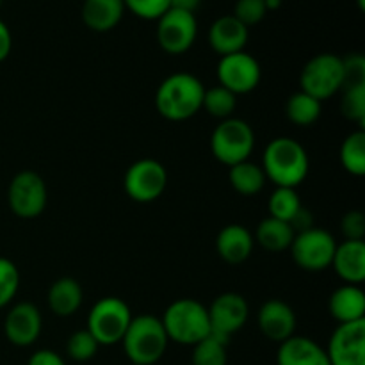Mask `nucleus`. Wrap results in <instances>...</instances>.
<instances>
[{"instance_id":"obj_1","label":"nucleus","mask_w":365,"mask_h":365,"mask_svg":"<svg viewBox=\"0 0 365 365\" xmlns=\"http://www.w3.org/2000/svg\"><path fill=\"white\" fill-rule=\"evenodd\" d=\"M205 86L191 73H173L160 82L155 93V107L170 121H185L195 116L203 103Z\"/></svg>"},{"instance_id":"obj_2","label":"nucleus","mask_w":365,"mask_h":365,"mask_svg":"<svg viewBox=\"0 0 365 365\" xmlns=\"http://www.w3.org/2000/svg\"><path fill=\"white\" fill-rule=\"evenodd\" d=\"M262 171L277 187H298L309 175V155L292 138H277L266 146Z\"/></svg>"},{"instance_id":"obj_3","label":"nucleus","mask_w":365,"mask_h":365,"mask_svg":"<svg viewBox=\"0 0 365 365\" xmlns=\"http://www.w3.org/2000/svg\"><path fill=\"white\" fill-rule=\"evenodd\" d=\"M121 342L132 365H153L166 353L170 339L159 317L143 314L132 317Z\"/></svg>"},{"instance_id":"obj_4","label":"nucleus","mask_w":365,"mask_h":365,"mask_svg":"<svg viewBox=\"0 0 365 365\" xmlns=\"http://www.w3.org/2000/svg\"><path fill=\"white\" fill-rule=\"evenodd\" d=\"M160 321L168 339L178 344L195 346L210 335L209 310L196 299H177L168 307Z\"/></svg>"},{"instance_id":"obj_5","label":"nucleus","mask_w":365,"mask_h":365,"mask_svg":"<svg viewBox=\"0 0 365 365\" xmlns=\"http://www.w3.org/2000/svg\"><path fill=\"white\" fill-rule=\"evenodd\" d=\"M253 148H255V134L252 125L234 116L221 120L210 138L212 155L228 168L248 160Z\"/></svg>"},{"instance_id":"obj_6","label":"nucleus","mask_w":365,"mask_h":365,"mask_svg":"<svg viewBox=\"0 0 365 365\" xmlns=\"http://www.w3.org/2000/svg\"><path fill=\"white\" fill-rule=\"evenodd\" d=\"M130 321L132 314L127 303L116 296H107L98 299L89 310L86 330L100 346H113L123 341Z\"/></svg>"},{"instance_id":"obj_7","label":"nucleus","mask_w":365,"mask_h":365,"mask_svg":"<svg viewBox=\"0 0 365 365\" xmlns=\"http://www.w3.org/2000/svg\"><path fill=\"white\" fill-rule=\"evenodd\" d=\"M299 91L314 96L316 100L331 98L344 88V66L342 57L335 53H317L303 66L299 75Z\"/></svg>"},{"instance_id":"obj_8","label":"nucleus","mask_w":365,"mask_h":365,"mask_svg":"<svg viewBox=\"0 0 365 365\" xmlns=\"http://www.w3.org/2000/svg\"><path fill=\"white\" fill-rule=\"evenodd\" d=\"M335 248H337V241L330 232L312 227L296 234L289 250H291L296 266L302 267L303 271L317 273L331 266Z\"/></svg>"},{"instance_id":"obj_9","label":"nucleus","mask_w":365,"mask_h":365,"mask_svg":"<svg viewBox=\"0 0 365 365\" xmlns=\"http://www.w3.org/2000/svg\"><path fill=\"white\" fill-rule=\"evenodd\" d=\"M48 200L45 180L34 171H20L11 180L7 189V203L14 216L21 220H34L43 214Z\"/></svg>"},{"instance_id":"obj_10","label":"nucleus","mask_w":365,"mask_h":365,"mask_svg":"<svg viewBox=\"0 0 365 365\" xmlns=\"http://www.w3.org/2000/svg\"><path fill=\"white\" fill-rule=\"evenodd\" d=\"M168 185V171L159 160L141 159L135 160L127 170L123 178V187L128 198L138 203H150L160 198Z\"/></svg>"},{"instance_id":"obj_11","label":"nucleus","mask_w":365,"mask_h":365,"mask_svg":"<svg viewBox=\"0 0 365 365\" xmlns=\"http://www.w3.org/2000/svg\"><path fill=\"white\" fill-rule=\"evenodd\" d=\"M196 34H198V21L195 13L187 11L170 7L157 24V41L160 48L171 56L187 52L195 45Z\"/></svg>"},{"instance_id":"obj_12","label":"nucleus","mask_w":365,"mask_h":365,"mask_svg":"<svg viewBox=\"0 0 365 365\" xmlns=\"http://www.w3.org/2000/svg\"><path fill=\"white\" fill-rule=\"evenodd\" d=\"M216 73L220 86H223L237 96L253 91L259 86L260 77H262L259 61L245 50L221 57Z\"/></svg>"},{"instance_id":"obj_13","label":"nucleus","mask_w":365,"mask_h":365,"mask_svg":"<svg viewBox=\"0 0 365 365\" xmlns=\"http://www.w3.org/2000/svg\"><path fill=\"white\" fill-rule=\"evenodd\" d=\"M207 310H209L210 334L227 342L235 331L245 327L250 316L248 302L237 292H223Z\"/></svg>"},{"instance_id":"obj_14","label":"nucleus","mask_w":365,"mask_h":365,"mask_svg":"<svg viewBox=\"0 0 365 365\" xmlns=\"http://www.w3.org/2000/svg\"><path fill=\"white\" fill-rule=\"evenodd\" d=\"M327 355L330 365H365V319L339 324Z\"/></svg>"},{"instance_id":"obj_15","label":"nucleus","mask_w":365,"mask_h":365,"mask_svg":"<svg viewBox=\"0 0 365 365\" xmlns=\"http://www.w3.org/2000/svg\"><path fill=\"white\" fill-rule=\"evenodd\" d=\"M43 317L38 307L32 303H18L7 312L4 319V334L11 344L18 348H27L34 344L41 335Z\"/></svg>"},{"instance_id":"obj_16","label":"nucleus","mask_w":365,"mask_h":365,"mask_svg":"<svg viewBox=\"0 0 365 365\" xmlns=\"http://www.w3.org/2000/svg\"><path fill=\"white\" fill-rule=\"evenodd\" d=\"M257 323H259V330L262 331L264 337L282 344L294 335L296 314L285 302L269 299L260 307Z\"/></svg>"},{"instance_id":"obj_17","label":"nucleus","mask_w":365,"mask_h":365,"mask_svg":"<svg viewBox=\"0 0 365 365\" xmlns=\"http://www.w3.org/2000/svg\"><path fill=\"white\" fill-rule=\"evenodd\" d=\"M248 41V27L242 25L234 14L220 16L209 31V43L214 52L223 56L242 52Z\"/></svg>"},{"instance_id":"obj_18","label":"nucleus","mask_w":365,"mask_h":365,"mask_svg":"<svg viewBox=\"0 0 365 365\" xmlns=\"http://www.w3.org/2000/svg\"><path fill=\"white\" fill-rule=\"evenodd\" d=\"M278 365H330L327 349L309 337L292 335L284 341L277 353Z\"/></svg>"},{"instance_id":"obj_19","label":"nucleus","mask_w":365,"mask_h":365,"mask_svg":"<svg viewBox=\"0 0 365 365\" xmlns=\"http://www.w3.org/2000/svg\"><path fill=\"white\" fill-rule=\"evenodd\" d=\"M331 267L346 284H362L365 280V242L344 241L337 245Z\"/></svg>"},{"instance_id":"obj_20","label":"nucleus","mask_w":365,"mask_h":365,"mask_svg":"<svg viewBox=\"0 0 365 365\" xmlns=\"http://www.w3.org/2000/svg\"><path fill=\"white\" fill-rule=\"evenodd\" d=\"M253 246H255V239L252 232L242 225H227L216 239L217 255L228 264H241L248 260Z\"/></svg>"},{"instance_id":"obj_21","label":"nucleus","mask_w":365,"mask_h":365,"mask_svg":"<svg viewBox=\"0 0 365 365\" xmlns=\"http://www.w3.org/2000/svg\"><path fill=\"white\" fill-rule=\"evenodd\" d=\"M331 317L339 324L365 319V294L359 285L346 284L335 289L328 302Z\"/></svg>"},{"instance_id":"obj_22","label":"nucleus","mask_w":365,"mask_h":365,"mask_svg":"<svg viewBox=\"0 0 365 365\" xmlns=\"http://www.w3.org/2000/svg\"><path fill=\"white\" fill-rule=\"evenodd\" d=\"M123 13V0H84L82 6V20L95 32H107L116 27Z\"/></svg>"},{"instance_id":"obj_23","label":"nucleus","mask_w":365,"mask_h":365,"mask_svg":"<svg viewBox=\"0 0 365 365\" xmlns=\"http://www.w3.org/2000/svg\"><path fill=\"white\" fill-rule=\"evenodd\" d=\"M82 298H84V292H82L81 284L70 277L53 282L48 289V296H46L50 310L59 317L73 316L81 309Z\"/></svg>"},{"instance_id":"obj_24","label":"nucleus","mask_w":365,"mask_h":365,"mask_svg":"<svg viewBox=\"0 0 365 365\" xmlns=\"http://www.w3.org/2000/svg\"><path fill=\"white\" fill-rule=\"evenodd\" d=\"M296 232L292 227L285 221L274 220V217H267V220L260 221L255 232V241L262 246L267 252H284V250L291 248L292 241H294Z\"/></svg>"},{"instance_id":"obj_25","label":"nucleus","mask_w":365,"mask_h":365,"mask_svg":"<svg viewBox=\"0 0 365 365\" xmlns=\"http://www.w3.org/2000/svg\"><path fill=\"white\" fill-rule=\"evenodd\" d=\"M228 180L239 195L253 196L262 191L264 184H266V175H264L262 166L245 160V163H239L230 168Z\"/></svg>"},{"instance_id":"obj_26","label":"nucleus","mask_w":365,"mask_h":365,"mask_svg":"<svg viewBox=\"0 0 365 365\" xmlns=\"http://www.w3.org/2000/svg\"><path fill=\"white\" fill-rule=\"evenodd\" d=\"M285 113L287 118L294 125L299 127H310L316 123L321 116V102L314 96L307 95V93L298 91L294 95L289 96L287 106H285Z\"/></svg>"},{"instance_id":"obj_27","label":"nucleus","mask_w":365,"mask_h":365,"mask_svg":"<svg viewBox=\"0 0 365 365\" xmlns=\"http://www.w3.org/2000/svg\"><path fill=\"white\" fill-rule=\"evenodd\" d=\"M341 163L348 173L355 177L365 175V132L364 128L351 132L341 146Z\"/></svg>"},{"instance_id":"obj_28","label":"nucleus","mask_w":365,"mask_h":365,"mask_svg":"<svg viewBox=\"0 0 365 365\" xmlns=\"http://www.w3.org/2000/svg\"><path fill=\"white\" fill-rule=\"evenodd\" d=\"M269 217L274 220L285 221V223L291 225L292 220L299 214V210L303 209L302 200L299 195L296 192L294 187H277L273 191V195L269 196Z\"/></svg>"},{"instance_id":"obj_29","label":"nucleus","mask_w":365,"mask_h":365,"mask_svg":"<svg viewBox=\"0 0 365 365\" xmlns=\"http://www.w3.org/2000/svg\"><path fill=\"white\" fill-rule=\"evenodd\" d=\"M237 107V95L228 91L223 86H214V88L205 89L203 95L202 109H205L210 116L220 118V120H228L234 114Z\"/></svg>"},{"instance_id":"obj_30","label":"nucleus","mask_w":365,"mask_h":365,"mask_svg":"<svg viewBox=\"0 0 365 365\" xmlns=\"http://www.w3.org/2000/svg\"><path fill=\"white\" fill-rule=\"evenodd\" d=\"M227 341L212 334L192 346V365H227Z\"/></svg>"},{"instance_id":"obj_31","label":"nucleus","mask_w":365,"mask_h":365,"mask_svg":"<svg viewBox=\"0 0 365 365\" xmlns=\"http://www.w3.org/2000/svg\"><path fill=\"white\" fill-rule=\"evenodd\" d=\"M344 96H342L341 109L342 114L349 121H355L364 128L365 125V84L348 86L344 88Z\"/></svg>"},{"instance_id":"obj_32","label":"nucleus","mask_w":365,"mask_h":365,"mask_svg":"<svg viewBox=\"0 0 365 365\" xmlns=\"http://www.w3.org/2000/svg\"><path fill=\"white\" fill-rule=\"evenodd\" d=\"M100 344L95 341L91 334L88 330H78L68 339V355L75 362H88L98 351Z\"/></svg>"},{"instance_id":"obj_33","label":"nucleus","mask_w":365,"mask_h":365,"mask_svg":"<svg viewBox=\"0 0 365 365\" xmlns=\"http://www.w3.org/2000/svg\"><path fill=\"white\" fill-rule=\"evenodd\" d=\"M20 287V271L6 257H0V309L9 305Z\"/></svg>"},{"instance_id":"obj_34","label":"nucleus","mask_w":365,"mask_h":365,"mask_svg":"<svg viewBox=\"0 0 365 365\" xmlns=\"http://www.w3.org/2000/svg\"><path fill=\"white\" fill-rule=\"evenodd\" d=\"M266 14V0H237V2H235L234 16L248 29L260 24Z\"/></svg>"},{"instance_id":"obj_35","label":"nucleus","mask_w":365,"mask_h":365,"mask_svg":"<svg viewBox=\"0 0 365 365\" xmlns=\"http://www.w3.org/2000/svg\"><path fill=\"white\" fill-rule=\"evenodd\" d=\"M123 4L125 9L145 20H159L170 9V0H123Z\"/></svg>"},{"instance_id":"obj_36","label":"nucleus","mask_w":365,"mask_h":365,"mask_svg":"<svg viewBox=\"0 0 365 365\" xmlns=\"http://www.w3.org/2000/svg\"><path fill=\"white\" fill-rule=\"evenodd\" d=\"M342 66H344V88L365 84V57L362 53H353L342 59Z\"/></svg>"},{"instance_id":"obj_37","label":"nucleus","mask_w":365,"mask_h":365,"mask_svg":"<svg viewBox=\"0 0 365 365\" xmlns=\"http://www.w3.org/2000/svg\"><path fill=\"white\" fill-rule=\"evenodd\" d=\"M342 234L346 241H364L365 237V216L360 210H351L342 217Z\"/></svg>"},{"instance_id":"obj_38","label":"nucleus","mask_w":365,"mask_h":365,"mask_svg":"<svg viewBox=\"0 0 365 365\" xmlns=\"http://www.w3.org/2000/svg\"><path fill=\"white\" fill-rule=\"evenodd\" d=\"M27 365H66L64 360L61 359V355H57L56 351H50V349H39L34 355L29 359Z\"/></svg>"},{"instance_id":"obj_39","label":"nucleus","mask_w":365,"mask_h":365,"mask_svg":"<svg viewBox=\"0 0 365 365\" xmlns=\"http://www.w3.org/2000/svg\"><path fill=\"white\" fill-rule=\"evenodd\" d=\"M11 48H13V36H11L9 27L0 20V63L9 57Z\"/></svg>"},{"instance_id":"obj_40","label":"nucleus","mask_w":365,"mask_h":365,"mask_svg":"<svg viewBox=\"0 0 365 365\" xmlns=\"http://www.w3.org/2000/svg\"><path fill=\"white\" fill-rule=\"evenodd\" d=\"M202 0H170V7L180 11H187V13H195L198 9Z\"/></svg>"},{"instance_id":"obj_41","label":"nucleus","mask_w":365,"mask_h":365,"mask_svg":"<svg viewBox=\"0 0 365 365\" xmlns=\"http://www.w3.org/2000/svg\"><path fill=\"white\" fill-rule=\"evenodd\" d=\"M282 2H284V0H266V7H267V11H274V9H278V7L282 6Z\"/></svg>"},{"instance_id":"obj_42","label":"nucleus","mask_w":365,"mask_h":365,"mask_svg":"<svg viewBox=\"0 0 365 365\" xmlns=\"http://www.w3.org/2000/svg\"><path fill=\"white\" fill-rule=\"evenodd\" d=\"M0 6H2V0H0Z\"/></svg>"}]
</instances>
